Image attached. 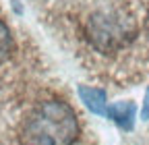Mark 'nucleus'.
<instances>
[{
    "label": "nucleus",
    "mask_w": 149,
    "mask_h": 145,
    "mask_svg": "<svg viewBox=\"0 0 149 145\" xmlns=\"http://www.w3.org/2000/svg\"><path fill=\"white\" fill-rule=\"evenodd\" d=\"M10 52H13V35H10L8 27L0 21V64L8 58Z\"/></svg>",
    "instance_id": "nucleus-5"
},
{
    "label": "nucleus",
    "mask_w": 149,
    "mask_h": 145,
    "mask_svg": "<svg viewBox=\"0 0 149 145\" xmlns=\"http://www.w3.org/2000/svg\"><path fill=\"white\" fill-rule=\"evenodd\" d=\"M79 135L74 110L58 100L40 104L27 118L21 141L23 145H72Z\"/></svg>",
    "instance_id": "nucleus-1"
},
{
    "label": "nucleus",
    "mask_w": 149,
    "mask_h": 145,
    "mask_svg": "<svg viewBox=\"0 0 149 145\" xmlns=\"http://www.w3.org/2000/svg\"><path fill=\"white\" fill-rule=\"evenodd\" d=\"M77 93H79L81 102L89 108L93 114H100V116H106L108 114V102H106V91H104V89L79 85Z\"/></svg>",
    "instance_id": "nucleus-4"
},
{
    "label": "nucleus",
    "mask_w": 149,
    "mask_h": 145,
    "mask_svg": "<svg viewBox=\"0 0 149 145\" xmlns=\"http://www.w3.org/2000/svg\"><path fill=\"white\" fill-rule=\"evenodd\" d=\"M130 35H133V23L126 17L112 13V10H100L89 17L87 21V38L104 54H112L114 50L122 48Z\"/></svg>",
    "instance_id": "nucleus-2"
},
{
    "label": "nucleus",
    "mask_w": 149,
    "mask_h": 145,
    "mask_svg": "<svg viewBox=\"0 0 149 145\" xmlns=\"http://www.w3.org/2000/svg\"><path fill=\"white\" fill-rule=\"evenodd\" d=\"M108 116L114 120L122 131H133L135 129V116H137V106L135 102H114L108 108Z\"/></svg>",
    "instance_id": "nucleus-3"
},
{
    "label": "nucleus",
    "mask_w": 149,
    "mask_h": 145,
    "mask_svg": "<svg viewBox=\"0 0 149 145\" xmlns=\"http://www.w3.org/2000/svg\"><path fill=\"white\" fill-rule=\"evenodd\" d=\"M147 29H149V19H147Z\"/></svg>",
    "instance_id": "nucleus-7"
},
{
    "label": "nucleus",
    "mask_w": 149,
    "mask_h": 145,
    "mask_svg": "<svg viewBox=\"0 0 149 145\" xmlns=\"http://www.w3.org/2000/svg\"><path fill=\"white\" fill-rule=\"evenodd\" d=\"M143 120H149V87L145 91V100H143V112H141Z\"/></svg>",
    "instance_id": "nucleus-6"
}]
</instances>
